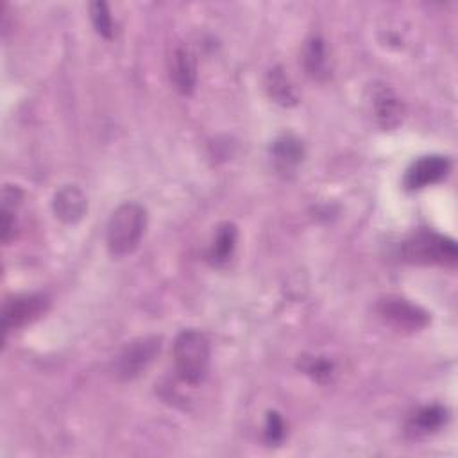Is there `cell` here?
<instances>
[{"instance_id": "1", "label": "cell", "mask_w": 458, "mask_h": 458, "mask_svg": "<svg viewBox=\"0 0 458 458\" xmlns=\"http://www.w3.org/2000/svg\"><path fill=\"white\" fill-rule=\"evenodd\" d=\"M211 347L204 333L184 329L174 342V367L181 381L199 385L204 381L209 369Z\"/></svg>"}, {"instance_id": "2", "label": "cell", "mask_w": 458, "mask_h": 458, "mask_svg": "<svg viewBox=\"0 0 458 458\" xmlns=\"http://www.w3.org/2000/svg\"><path fill=\"white\" fill-rule=\"evenodd\" d=\"M147 227V211L138 202L120 204L107 222V247L113 256L131 254L141 242Z\"/></svg>"}, {"instance_id": "3", "label": "cell", "mask_w": 458, "mask_h": 458, "mask_svg": "<svg viewBox=\"0 0 458 458\" xmlns=\"http://www.w3.org/2000/svg\"><path fill=\"white\" fill-rule=\"evenodd\" d=\"M403 256L420 265H454L458 250L454 240L435 231H419L403 243Z\"/></svg>"}, {"instance_id": "4", "label": "cell", "mask_w": 458, "mask_h": 458, "mask_svg": "<svg viewBox=\"0 0 458 458\" xmlns=\"http://www.w3.org/2000/svg\"><path fill=\"white\" fill-rule=\"evenodd\" d=\"M161 338L159 336H141L129 342L114 360L116 377L129 381L138 377L147 370V367L159 354Z\"/></svg>"}, {"instance_id": "5", "label": "cell", "mask_w": 458, "mask_h": 458, "mask_svg": "<svg viewBox=\"0 0 458 458\" xmlns=\"http://www.w3.org/2000/svg\"><path fill=\"white\" fill-rule=\"evenodd\" d=\"M379 315L397 329L417 331L429 322L428 313L403 297H385L377 304Z\"/></svg>"}, {"instance_id": "6", "label": "cell", "mask_w": 458, "mask_h": 458, "mask_svg": "<svg viewBox=\"0 0 458 458\" xmlns=\"http://www.w3.org/2000/svg\"><path fill=\"white\" fill-rule=\"evenodd\" d=\"M47 308H48V299L43 293H27V295H16L9 299L4 304V313H2L5 333L36 320L39 315L45 313Z\"/></svg>"}, {"instance_id": "7", "label": "cell", "mask_w": 458, "mask_h": 458, "mask_svg": "<svg viewBox=\"0 0 458 458\" xmlns=\"http://www.w3.org/2000/svg\"><path fill=\"white\" fill-rule=\"evenodd\" d=\"M449 166V159L444 156H422L406 170L404 186L408 190H420L435 184L447 175Z\"/></svg>"}, {"instance_id": "8", "label": "cell", "mask_w": 458, "mask_h": 458, "mask_svg": "<svg viewBox=\"0 0 458 458\" xmlns=\"http://www.w3.org/2000/svg\"><path fill=\"white\" fill-rule=\"evenodd\" d=\"M52 208L59 220H63L64 224H75L84 216L88 209V200L79 186L64 184L54 193Z\"/></svg>"}, {"instance_id": "9", "label": "cell", "mask_w": 458, "mask_h": 458, "mask_svg": "<svg viewBox=\"0 0 458 458\" xmlns=\"http://www.w3.org/2000/svg\"><path fill=\"white\" fill-rule=\"evenodd\" d=\"M372 107L376 120L383 129H394L403 120V102L388 86L376 88L372 97Z\"/></svg>"}, {"instance_id": "10", "label": "cell", "mask_w": 458, "mask_h": 458, "mask_svg": "<svg viewBox=\"0 0 458 458\" xmlns=\"http://www.w3.org/2000/svg\"><path fill=\"white\" fill-rule=\"evenodd\" d=\"M172 81L179 93L190 95L197 84V66L195 57L188 47L181 45L174 50L172 57Z\"/></svg>"}, {"instance_id": "11", "label": "cell", "mask_w": 458, "mask_h": 458, "mask_svg": "<svg viewBox=\"0 0 458 458\" xmlns=\"http://www.w3.org/2000/svg\"><path fill=\"white\" fill-rule=\"evenodd\" d=\"M302 157H304L302 141L292 134L279 136L272 143V159L279 172H292L293 168H297V165H301Z\"/></svg>"}, {"instance_id": "12", "label": "cell", "mask_w": 458, "mask_h": 458, "mask_svg": "<svg viewBox=\"0 0 458 458\" xmlns=\"http://www.w3.org/2000/svg\"><path fill=\"white\" fill-rule=\"evenodd\" d=\"M236 227L229 222L225 224H220L216 229H215V236H213V242H211V247H209V261L213 265H224L233 250H234V245H236Z\"/></svg>"}, {"instance_id": "13", "label": "cell", "mask_w": 458, "mask_h": 458, "mask_svg": "<svg viewBox=\"0 0 458 458\" xmlns=\"http://www.w3.org/2000/svg\"><path fill=\"white\" fill-rule=\"evenodd\" d=\"M302 63H304L308 75H311L313 79L322 81L329 75L327 54H326V45H324L322 38L313 36L308 39V43L304 47V54H302Z\"/></svg>"}, {"instance_id": "14", "label": "cell", "mask_w": 458, "mask_h": 458, "mask_svg": "<svg viewBox=\"0 0 458 458\" xmlns=\"http://www.w3.org/2000/svg\"><path fill=\"white\" fill-rule=\"evenodd\" d=\"M447 419V411L445 408L438 406V404H431V406H424L420 410H417L410 422H408V429L413 435H428L437 431L438 428H442V424Z\"/></svg>"}, {"instance_id": "15", "label": "cell", "mask_w": 458, "mask_h": 458, "mask_svg": "<svg viewBox=\"0 0 458 458\" xmlns=\"http://www.w3.org/2000/svg\"><path fill=\"white\" fill-rule=\"evenodd\" d=\"M267 91L270 95V98L274 102H277L279 106H293L297 104V95L295 89L292 86V82L288 81L284 70L281 66H274L268 70L267 73Z\"/></svg>"}, {"instance_id": "16", "label": "cell", "mask_w": 458, "mask_h": 458, "mask_svg": "<svg viewBox=\"0 0 458 458\" xmlns=\"http://www.w3.org/2000/svg\"><path fill=\"white\" fill-rule=\"evenodd\" d=\"M89 16L93 21V27L97 29V32L107 39H111L114 36V23L109 13V7L106 2H93L89 5Z\"/></svg>"}, {"instance_id": "17", "label": "cell", "mask_w": 458, "mask_h": 458, "mask_svg": "<svg viewBox=\"0 0 458 458\" xmlns=\"http://www.w3.org/2000/svg\"><path fill=\"white\" fill-rule=\"evenodd\" d=\"M265 437L268 442H281L284 437V422L279 413L270 411L267 415V424H265Z\"/></svg>"}, {"instance_id": "18", "label": "cell", "mask_w": 458, "mask_h": 458, "mask_svg": "<svg viewBox=\"0 0 458 458\" xmlns=\"http://www.w3.org/2000/svg\"><path fill=\"white\" fill-rule=\"evenodd\" d=\"M308 372H310L313 377H317V379L322 381V379H327V377L331 376L333 365H331V361L318 358V360H313V361L310 363Z\"/></svg>"}]
</instances>
